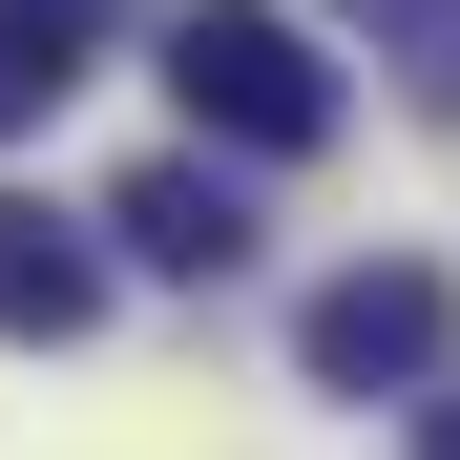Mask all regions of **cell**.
Instances as JSON below:
<instances>
[{"mask_svg": "<svg viewBox=\"0 0 460 460\" xmlns=\"http://www.w3.org/2000/svg\"><path fill=\"white\" fill-rule=\"evenodd\" d=\"M168 84H189V126L252 146V168L335 146V63H314V22H272V0H189L168 22Z\"/></svg>", "mask_w": 460, "mask_h": 460, "instance_id": "6da1fadb", "label": "cell"}, {"mask_svg": "<svg viewBox=\"0 0 460 460\" xmlns=\"http://www.w3.org/2000/svg\"><path fill=\"white\" fill-rule=\"evenodd\" d=\"M293 356H314V398H419V376L460 356V293H439L419 252H356V272H314Z\"/></svg>", "mask_w": 460, "mask_h": 460, "instance_id": "7a4b0ae2", "label": "cell"}, {"mask_svg": "<svg viewBox=\"0 0 460 460\" xmlns=\"http://www.w3.org/2000/svg\"><path fill=\"white\" fill-rule=\"evenodd\" d=\"M105 230H126L146 272H189V293H230V272H252V189H230L209 146H168V168H126V189H105Z\"/></svg>", "mask_w": 460, "mask_h": 460, "instance_id": "3957f363", "label": "cell"}, {"mask_svg": "<svg viewBox=\"0 0 460 460\" xmlns=\"http://www.w3.org/2000/svg\"><path fill=\"white\" fill-rule=\"evenodd\" d=\"M0 335H22V356H63V335H105V252H84V230L0 209Z\"/></svg>", "mask_w": 460, "mask_h": 460, "instance_id": "277c9868", "label": "cell"}, {"mask_svg": "<svg viewBox=\"0 0 460 460\" xmlns=\"http://www.w3.org/2000/svg\"><path fill=\"white\" fill-rule=\"evenodd\" d=\"M105 22H126V0H0V146L84 84V42H105Z\"/></svg>", "mask_w": 460, "mask_h": 460, "instance_id": "5b68a950", "label": "cell"}, {"mask_svg": "<svg viewBox=\"0 0 460 460\" xmlns=\"http://www.w3.org/2000/svg\"><path fill=\"white\" fill-rule=\"evenodd\" d=\"M335 22H356V42L419 84V126H460V0H335Z\"/></svg>", "mask_w": 460, "mask_h": 460, "instance_id": "8992f818", "label": "cell"}, {"mask_svg": "<svg viewBox=\"0 0 460 460\" xmlns=\"http://www.w3.org/2000/svg\"><path fill=\"white\" fill-rule=\"evenodd\" d=\"M419 460H460V376H419Z\"/></svg>", "mask_w": 460, "mask_h": 460, "instance_id": "52a82bcc", "label": "cell"}]
</instances>
